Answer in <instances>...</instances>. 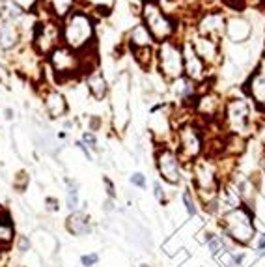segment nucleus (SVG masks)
<instances>
[{
    "label": "nucleus",
    "instance_id": "obj_34",
    "mask_svg": "<svg viewBox=\"0 0 265 267\" xmlns=\"http://www.w3.org/2000/svg\"><path fill=\"white\" fill-rule=\"evenodd\" d=\"M129 181L135 187H138V189H144V187H146V176L142 174V172H135V174H131Z\"/></svg>",
    "mask_w": 265,
    "mask_h": 267
},
{
    "label": "nucleus",
    "instance_id": "obj_7",
    "mask_svg": "<svg viewBox=\"0 0 265 267\" xmlns=\"http://www.w3.org/2000/svg\"><path fill=\"white\" fill-rule=\"evenodd\" d=\"M49 66L54 71V75H56L58 81H69V79L82 73L79 53L69 49V47H65L64 43L56 47L49 55Z\"/></svg>",
    "mask_w": 265,
    "mask_h": 267
},
{
    "label": "nucleus",
    "instance_id": "obj_33",
    "mask_svg": "<svg viewBox=\"0 0 265 267\" xmlns=\"http://www.w3.org/2000/svg\"><path fill=\"white\" fill-rule=\"evenodd\" d=\"M101 127H103V118H101V116H90V118H88V131L95 133L99 131Z\"/></svg>",
    "mask_w": 265,
    "mask_h": 267
},
{
    "label": "nucleus",
    "instance_id": "obj_8",
    "mask_svg": "<svg viewBox=\"0 0 265 267\" xmlns=\"http://www.w3.org/2000/svg\"><path fill=\"white\" fill-rule=\"evenodd\" d=\"M62 45V27L53 19L39 21L34 27L32 47L38 56H49L56 47Z\"/></svg>",
    "mask_w": 265,
    "mask_h": 267
},
{
    "label": "nucleus",
    "instance_id": "obj_42",
    "mask_svg": "<svg viewBox=\"0 0 265 267\" xmlns=\"http://www.w3.org/2000/svg\"><path fill=\"white\" fill-rule=\"evenodd\" d=\"M13 118H15V110L10 109V107H8V109H4V120L11 122Z\"/></svg>",
    "mask_w": 265,
    "mask_h": 267
},
{
    "label": "nucleus",
    "instance_id": "obj_28",
    "mask_svg": "<svg viewBox=\"0 0 265 267\" xmlns=\"http://www.w3.org/2000/svg\"><path fill=\"white\" fill-rule=\"evenodd\" d=\"M92 10H95L101 17H108L114 11V6H116V0H84Z\"/></svg>",
    "mask_w": 265,
    "mask_h": 267
},
{
    "label": "nucleus",
    "instance_id": "obj_32",
    "mask_svg": "<svg viewBox=\"0 0 265 267\" xmlns=\"http://www.w3.org/2000/svg\"><path fill=\"white\" fill-rule=\"evenodd\" d=\"M99 262V254L98 252H90V254H84L81 256V265L82 267H93Z\"/></svg>",
    "mask_w": 265,
    "mask_h": 267
},
{
    "label": "nucleus",
    "instance_id": "obj_10",
    "mask_svg": "<svg viewBox=\"0 0 265 267\" xmlns=\"http://www.w3.org/2000/svg\"><path fill=\"white\" fill-rule=\"evenodd\" d=\"M181 159H179L178 152L170 146H159L155 152V166L162 180L170 183V185H178L181 183Z\"/></svg>",
    "mask_w": 265,
    "mask_h": 267
},
{
    "label": "nucleus",
    "instance_id": "obj_20",
    "mask_svg": "<svg viewBox=\"0 0 265 267\" xmlns=\"http://www.w3.org/2000/svg\"><path fill=\"white\" fill-rule=\"evenodd\" d=\"M21 43V28L15 21L0 17V49L13 51Z\"/></svg>",
    "mask_w": 265,
    "mask_h": 267
},
{
    "label": "nucleus",
    "instance_id": "obj_17",
    "mask_svg": "<svg viewBox=\"0 0 265 267\" xmlns=\"http://www.w3.org/2000/svg\"><path fill=\"white\" fill-rule=\"evenodd\" d=\"M43 107H45V112L49 114V118L53 120H60V118H64L67 114V101H65L64 93L58 92V90H54V88H49V90H45L43 95Z\"/></svg>",
    "mask_w": 265,
    "mask_h": 267
},
{
    "label": "nucleus",
    "instance_id": "obj_43",
    "mask_svg": "<svg viewBox=\"0 0 265 267\" xmlns=\"http://www.w3.org/2000/svg\"><path fill=\"white\" fill-rule=\"evenodd\" d=\"M260 164H261V170H263V174H265V152H263V155H261V159H260Z\"/></svg>",
    "mask_w": 265,
    "mask_h": 267
},
{
    "label": "nucleus",
    "instance_id": "obj_26",
    "mask_svg": "<svg viewBox=\"0 0 265 267\" xmlns=\"http://www.w3.org/2000/svg\"><path fill=\"white\" fill-rule=\"evenodd\" d=\"M133 56H135L136 64L144 71H148L155 62V51L153 47H144V49H133Z\"/></svg>",
    "mask_w": 265,
    "mask_h": 267
},
{
    "label": "nucleus",
    "instance_id": "obj_3",
    "mask_svg": "<svg viewBox=\"0 0 265 267\" xmlns=\"http://www.w3.org/2000/svg\"><path fill=\"white\" fill-rule=\"evenodd\" d=\"M252 107L249 98H232L224 103L222 109V120L226 126V131L230 135L247 136L254 129V116H252Z\"/></svg>",
    "mask_w": 265,
    "mask_h": 267
},
{
    "label": "nucleus",
    "instance_id": "obj_9",
    "mask_svg": "<svg viewBox=\"0 0 265 267\" xmlns=\"http://www.w3.org/2000/svg\"><path fill=\"white\" fill-rule=\"evenodd\" d=\"M112 118L118 133L125 131L129 124V75L124 73L116 79L112 92Z\"/></svg>",
    "mask_w": 265,
    "mask_h": 267
},
{
    "label": "nucleus",
    "instance_id": "obj_21",
    "mask_svg": "<svg viewBox=\"0 0 265 267\" xmlns=\"http://www.w3.org/2000/svg\"><path fill=\"white\" fill-rule=\"evenodd\" d=\"M65 230L69 232V235L75 237H82L92 232V219L84 211H71L65 219Z\"/></svg>",
    "mask_w": 265,
    "mask_h": 267
},
{
    "label": "nucleus",
    "instance_id": "obj_27",
    "mask_svg": "<svg viewBox=\"0 0 265 267\" xmlns=\"http://www.w3.org/2000/svg\"><path fill=\"white\" fill-rule=\"evenodd\" d=\"M65 185H67V191H65V206L69 211H77L79 207V183L71 178H65Z\"/></svg>",
    "mask_w": 265,
    "mask_h": 267
},
{
    "label": "nucleus",
    "instance_id": "obj_12",
    "mask_svg": "<svg viewBox=\"0 0 265 267\" xmlns=\"http://www.w3.org/2000/svg\"><path fill=\"white\" fill-rule=\"evenodd\" d=\"M181 51H183V75L187 79H190L192 82H206L207 64L198 56V53L195 51V47H192L189 39H185L181 43Z\"/></svg>",
    "mask_w": 265,
    "mask_h": 267
},
{
    "label": "nucleus",
    "instance_id": "obj_18",
    "mask_svg": "<svg viewBox=\"0 0 265 267\" xmlns=\"http://www.w3.org/2000/svg\"><path fill=\"white\" fill-rule=\"evenodd\" d=\"M170 90H172L174 98L179 99V103L181 105L192 107V105L196 103V98H198V86H196V82H192L185 75L176 79V81H172Z\"/></svg>",
    "mask_w": 265,
    "mask_h": 267
},
{
    "label": "nucleus",
    "instance_id": "obj_1",
    "mask_svg": "<svg viewBox=\"0 0 265 267\" xmlns=\"http://www.w3.org/2000/svg\"><path fill=\"white\" fill-rule=\"evenodd\" d=\"M62 43L81 53L95 45V22L86 10H73L62 25Z\"/></svg>",
    "mask_w": 265,
    "mask_h": 267
},
{
    "label": "nucleus",
    "instance_id": "obj_35",
    "mask_svg": "<svg viewBox=\"0 0 265 267\" xmlns=\"http://www.w3.org/2000/svg\"><path fill=\"white\" fill-rule=\"evenodd\" d=\"M103 185H105V191H107V197L108 198H116V185H114V181L108 178V176H103Z\"/></svg>",
    "mask_w": 265,
    "mask_h": 267
},
{
    "label": "nucleus",
    "instance_id": "obj_5",
    "mask_svg": "<svg viewBox=\"0 0 265 267\" xmlns=\"http://www.w3.org/2000/svg\"><path fill=\"white\" fill-rule=\"evenodd\" d=\"M155 62H157L159 75L164 81H176L179 77H183V51L181 45L176 43L174 39L157 43L155 49Z\"/></svg>",
    "mask_w": 265,
    "mask_h": 267
},
{
    "label": "nucleus",
    "instance_id": "obj_44",
    "mask_svg": "<svg viewBox=\"0 0 265 267\" xmlns=\"http://www.w3.org/2000/svg\"><path fill=\"white\" fill-rule=\"evenodd\" d=\"M140 267H153V265H150V263H140Z\"/></svg>",
    "mask_w": 265,
    "mask_h": 267
},
{
    "label": "nucleus",
    "instance_id": "obj_16",
    "mask_svg": "<svg viewBox=\"0 0 265 267\" xmlns=\"http://www.w3.org/2000/svg\"><path fill=\"white\" fill-rule=\"evenodd\" d=\"M222 109H224V103L221 101V95L216 92H204L196 98L195 110L196 114L202 116V118L211 120L216 114H221Z\"/></svg>",
    "mask_w": 265,
    "mask_h": 267
},
{
    "label": "nucleus",
    "instance_id": "obj_40",
    "mask_svg": "<svg viewBox=\"0 0 265 267\" xmlns=\"http://www.w3.org/2000/svg\"><path fill=\"white\" fill-rule=\"evenodd\" d=\"M75 146H77V150H81L82 155H84V157H86L88 161H93L92 152H90V148H88L86 144H84V142H82V140H77V142H75Z\"/></svg>",
    "mask_w": 265,
    "mask_h": 267
},
{
    "label": "nucleus",
    "instance_id": "obj_15",
    "mask_svg": "<svg viewBox=\"0 0 265 267\" xmlns=\"http://www.w3.org/2000/svg\"><path fill=\"white\" fill-rule=\"evenodd\" d=\"M195 51L198 53L202 60L209 64V66H215L219 64L222 58V53H221V41H215L211 38H206V36H200V34H196L195 38L189 39Z\"/></svg>",
    "mask_w": 265,
    "mask_h": 267
},
{
    "label": "nucleus",
    "instance_id": "obj_41",
    "mask_svg": "<svg viewBox=\"0 0 265 267\" xmlns=\"http://www.w3.org/2000/svg\"><path fill=\"white\" fill-rule=\"evenodd\" d=\"M114 209H116V206H114V200H112V198H107V200L103 202V211L105 213H112Z\"/></svg>",
    "mask_w": 265,
    "mask_h": 267
},
{
    "label": "nucleus",
    "instance_id": "obj_24",
    "mask_svg": "<svg viewBox=\"0 0 265 267\" xmlns=\"http://www.w3.org/2000/svg\"><path fill=\"white\" fill-rule=\"evenodd\" d=\"M86 84H88V92H90V95H92L95 101H103L108 95V82L99 69L92 71V73L86 77Z\"/></svg>",
    "mask_w": 265,
    "mask_h": 267
},
{
    "label": "nucleus",
    "instance_id": "obj_36",
    "mask_svg": "<svg viewBox=\"0 0 265 267\" xmlns=\"http://www.w3.org/2000/svg\"><path fill=\"white\" fill-rule=\"evenodd\" d=\"M256 256L258 258L265 256V232H261V234L256 237Z\"/></svg>",
    "mask_w": 265,
    "mask_h": 267
},
{
    "label": "nucleus",
    "instance_id": "obj_25",
    "mask_svg": "<svg viewBox=\"0 0 265 267\" xmlns=\"http://www.w3.org/2000/svg\"><path fill=\"white\" fill-rule=\"evenodd\" d=\"M206 243H207V249H209V252H211L213 256H219V254H224V252H232V249H230V245H228L226 235L207 234Z\"/></svg>",
    "mask_w": 265,
    "mask_h": 267
},
{
    "label": "nucleus",
    "instance_id": "obj_30",
    "mask_svg": "<svg viewBox=\"0 0 265 267\" xmlns=\"http://www.w3.org/2000/svg\"><path fill=\"white\" fill-rule=\"evenodd\" d=\"M81 140L90 148V152H99V142H98V135H95V133L88 131L86 129V131L82 133Z\"/></svg>",
    "mask_w": 265,
    "mask_h": 267
},
{
    "label": "nucleus",
    "instance_id": "obj_19",
    "mask_svg": "<svg viewBox=\"0 0 265 267\" xmlns=\"http://www.w3.org/2000/svg\"><path fill=\"white\" fill-rule=\"evenodd\" d=\"M79 0H39V8L45 11L47 19L53 21H64L71 11L77 10L75 6Z\"/></svg>",
    "mask_w": 265,
    "mask_h": 267
},
{
    "label": "nucleus",
    "instance_id": "obj_2",
    "mask_svg": "<svg viewBox=\"0 0 265 267\" xmlns=\"http://www.w3.org/2000/svg\"><path fill=\"white\" fill-rule=\"evenodd\" d=\"M219 224L222 228V234L237 245H250L256 237L254 213L247 206H239L224 211Z\"/></svg>",
    "mask_w": 265,
    "mask_h": 267
},
{
    "label": "nucleus",
    "instance_id": "obj_4",
    "mask_svg": "<svg viewBox=\"0 0 265 267\" xmlns=\"http://www.w3.org/2000/svg\"><path fill=\"white\" fill-rule=\"evenodd\" d=\"M142 22L148 27V30L152 32L155 43H162V41H168L176 36V30H178V22L176 19L164 13L161 10V6L155 2V0H148L142 4L140 10Z\"/></svg>",
    "mask_w": 265,
    "mask_h": 267
},
{
    "label": "nucleus",
    "instance_id": "obj_29",
    "mask_svg": "<svg viewBox=\"0 0 265 267\" xmlns=\"http://www.w3.org/2000/svg\"><path fill=\"white\" fill-rule=\"evenodd\" d=\"M181 200H183V206L187 209V213H189L190 217H195L196 213H198V200H196L195 192L190 191V189H185L181 192Z\"/></svg>",
    "mask_w": 265,
    "mask_h": 267
},
{
    "label": "nucleus",
    "instance_id": "obj_45",
    "mask_svg": "<svg viewBox=\"0 0 265 267\" xmlns=\"http://www.w3.org/2000/svg\"><path fill=\"white\" fill-rule=\"evenodd\" d=\"M142 2H148V0H142Z\"/></svg>",
    "mask_w": 265,
    "mask_h": 267
},
{
    "label": "nucleus",
    "instance_id": "obj_37",
    "mask_svg": "<svg viewBox=\"0 0 265 267\" xmlns=\"http://www.w3.org/2000/svg\"><path fill=\"white\" fill-rule=\"evenodd\" d=\"M43 204H45V209H47V211L56 213L60 209V200L58 198H54V197H47L43 200Z\"/></svg>",
    "mask_w": 265,
    "mask_h": 267
},
{
    "label": "nucleus",
    "instance_id": "obj_22",
    "mask_svg": "<svg viewBox=\"0 0 265 267\" xmlns=\"http://www.w3.org/2000/svg\"><path fill=\"white\" fill-rule=\"evenodd\" d=\"M127 41H129L131 49H144V47H153L155 39H153L152 32L148 30L144 22H136L127 34Z\"/></svg>",
    "mask_w": 265,
    "mask_h": 267
},
{
    "label": "nucleus",
    "instance_id": "obj_6",
    "mask_svg": "<svg viewBox=\"0 0 265 267\" xmlns=\"http://www.w3.org/2000/svg\"><path fill=\"white\" fill-rule=\"evenodd\" d=\"M176 138V152L183 164H192L196 159H200L204 152V136H202L200 127L195 126L192 122H187L183 126L178 127V131L174 133Z\"/></svg>",
    "mask_w": 265,
    "mask_h": 267
},
{
    "label": "nucleus",
    "instance_id": "obj_31",
    "mask_svg": "<svg viewBox=\"0 0 265 267\" xmlns=\"http://www.w3.org/2000/svg\"><path fill=\"white\" fill-rule=\"evenodd\" d=\"M28 183H30V178H28V174L25 170H21V172L13 178V187H15L17 191H25L28 187Z\"/></svg>",
    "mask_w": 265,
    "mask_h": 267
},
{
    "label": "nucleus",
    "instance_id": "obj_13",
    "mask_svg": "<svg viewBox=\"0 0 265 267\" xmlns=\"http://www.w3.org/2000/svg\"><path fill=\"white\" fill-rule=\"evenodd\" d=\"M226 32V17L221 11H207L200 17L196 25V34L211 38L215 41H221V38Z\"/></svg>",
    "mask_w": 265,
    "mask_h": 267
},
{
    "label": "nucleus",
    "instance_id": "obj_39",
    "mask_svg": "<svg viewBox=\"0 0 265 267\" xmlns=\"http://www.w3.org/2000/svg\"><path fill=\"white\" fill-rule=\"evenodd\" d=\"M153 195H155V198H157L161 204L166 200V192H164V189H162L161 181H155V183H153Z\"/></svg>",
    "mask_w": 265,
    "mask_h": 267
},
{
    "label": "nucleus",
    "instance_id": "obj_23",
    "mask_svg": "<svg viewBox=\"0 0 265 267\" xmlns=\"http://www.w3.org/2000/svg\"><path fill=\"white\" fill-rule=\"evenodd\" d=\"M15 239V223L10 209L0 207V249H10Z\"/></svg>",
    "mask_w": 265,
    "mask_h": 267
},
{
    "label": "nucleus",
    "instance_id": "obj_14",
    "mask_svg": "<svg viewBox=\"0 0 265 267\" xmlns=\"http://www.w3.org/2000/svg\"><path fill=\"white\" fill-rule=\"evenodd\" d=\"M254 34V25L243 15H233L226 21V36L232 43H247Z\"/></svg>",
    "mask_w": 265,
    "mask_h": 267
},
{
    "label": "nucleus",
    "instance_id": "obj_11",
    "mask_svg": "<svg viewBox=\"0 0 265 267\" xmlns=\"http://www.w3.org/2000/svg\"><path fill=\"white\" fill-rule=\"evenodd\" d=\"M245 92L247 98L254 103V107L260 112L265 110V55L260 58L256 69L250 73V77L245 82Z\"/></svg>",
    "mask_w": 265,
    "mask_h": 267
},
{
    "label": "nucleus",
    "instance_id": "obj_38",
    "mask_svg": "<svg viewBox=\"0 0 265 267\" xmlns=\"http://www.w3.org/2000/svg\"><path fill=\"white\" fill-rule=\"evenodd\" d=\"M17 251L19 252L30 251V239H28L27 235H19V237H17Z\"/></svg>",
    "mask_w": 265,
    "mask_h": 267
}]
</instances>
